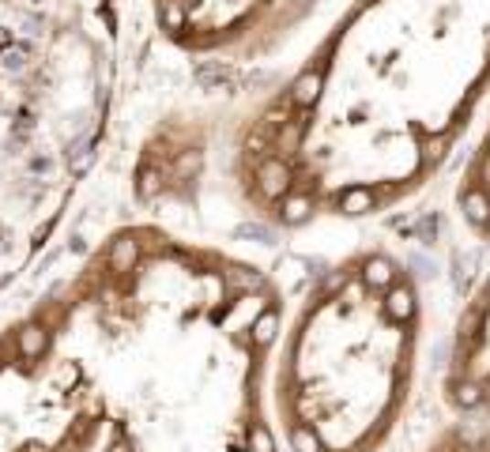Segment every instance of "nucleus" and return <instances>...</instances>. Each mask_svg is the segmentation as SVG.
I'll list each match as a JSON object with an SVG mask.
<instances>
[{
	"instance_id": "6e6552de",
	"label": "nucleus",
	"mask_w": 490,
	"mask_h": 452,
	"mask_svg": "<svg viewBox=\"0 0 490 452\" xmlns=\"http://www.w3.org/2000/svg\"><path fill=\"white\" fill-rule=\"evenodd\" d=\"M468 136L472 140L453 185V215L472 241L490 246V95Z\"/></svg>"
},
{
	"instance_id": "1a4fd4ad",
	"label": "nucleus",
	"mask_w": 490,
	"mask_h": 452,
	"mask_svg": "<svg viewBox=\"0 0 490 452\" xmlns=\"http://www.w3.org/2000/svg\"><path fill=\"white\" fill-rule=\"evenodd\" d=\"M415 452H490V422H461L453 418L445 430Z\"/></svg>"
},
{
	"instance_id": "0eeeda50",
	"label": "nucleus",
	"mask_w": 490,
	"mask_h": 452,
	"mask_svg": "<svg viewBox=\"0 0 490 452\" xmlns=\"http://www.w3.org/2000/svg\"><path fill=\"white\" fill-rule=\"evenodd\" d=\"M442 404L461 422H490V268L468 290L449 328Z\"/></svg>"
},
{
	"instance_id": "f03ea898",
	"label": "nucleus",
	"mask_w": 490,
	"mask_h": 452,
	"mask_svg": "<svg viewBox=\"0 0 490 452\" xmlns=\"http://www.w3.org/2000/svg\"><path fill=\"white\" fill-rule=\"evenodd\" d=\"M490 95V0H344L227 125L219 181L245 219L298 234L381 219L453 163Z\"/></svg>"
},
{
	"instance_id": "7ed1b4c3",
	"label": "nucleus",
	"mask_w": 490,
	"mask_h": 452,
	"mask_svg": "<svg viewBox=\"0 0 490 452\" xmlns=\"http://www.w3.org/2000/svg\"><path fill=\"white\" fill-rule=\"evenodd\" d=\"M133 0H0V301L65 246L133 95Z\"/></svg>"
},
{
	"instance_id": "423d86ee",
	"label": "nucleus",
	"mask_w": 490,
	"mask_h": 452,
	"mask_svg": "<svg viewBox=\"0 0 490 452\" xmlns=\"http://www.w3.org/2000/svg\"><path fill=\"white\" fill-rule=\"evenodd\" d=\"M155 42L208 68L261 65L344 0H133Z\"/></svg>"
},
{
	"instance_id": "f257e3e1",
	"label": "nucleus",
	"mask_w": 490,
	"mask_h": 452,
	"mask_svg": "<svg viewBox=\"0 0 490 452\" xmlns=\"http://www.w3.org/2000/svg\"><path fill=\"white\" fill-rule=\"evenodd\" d=\"M272 271L197 230L113 215L0 301V452H283Z\"/></svg>"
},
{
	"instance_id": "20e7f679",
	"label": "nucleus",
	"mask_w": 490,
	"mask_h": 452,
	"mask_svg": "<svg viewBox=\"0 0 490 452\" xmlns=\"http://www.w3.org/2000/svg\"><path fill=\"white\" fill-rule=\"evenodd\" d=\"M426 290L389 246L336 257L283 306L268 354V415L287 452H385L415 400Z\"/></svg>"
},
{
	"instance_id": "39448f33",
	"label": "nucleus",
	"mask_w": 490,
	"mask_h": 452,
	"mask_svg": "<svg viewBox=\"0 0 490 452\" xmlns=\"http://www.w3.org/2000/svg\"><path fill=\"white\" fill-rule=\"evenodd\" d=\"M219 140L223 125L200 106H163L140 121L121 163V211L193 230L219 181Z\"/></svg>"
}]
</instances>
